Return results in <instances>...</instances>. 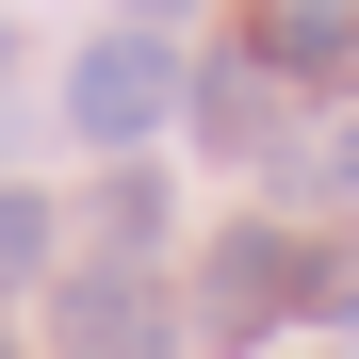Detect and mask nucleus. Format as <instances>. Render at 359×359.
Listing matches in <instances>:
<instances>
[{
  "label": "nucleus",
  "mask_w": 359,
  "mask_h": 359,
  "mask_svg": "<svg viewBox=\"0 0 359 359\" xmlns=\"http://www.w3.org/2000/svg\"><path fill=\"white\" fill-rule=\"evenodd\" d=\"M311 294H343L327 245H294V229H229V245L196 262V327H212V343H278Z\"/></svg>",
  "instance_id": "f257e3e1"
},
{
  "label": "nucleus",
  "mask_w": 359,
  "mask_h": 359,
  "mask_svg": "<svg viewBox=\"0 0 359 359\" xmlns=\"http://www.w3.org/2000/svg\"><path fill=\"white\" fill-rule=\"evenodd\" d=\"M180 98H196V66H180L163 33H98L82 66H66V131H82V147H147Z\"/></svg>",
  "instance_id": "f03ea898"
},
{
  "label": "nucleus",
  "mask_w": 359,
  "mask_h": 359,
  "mask_svg": "<svg viewBox=\"0 0 359 359\" xmlns=\"http://www.w3.org/2000/svg\"><path fill=\"white\" fill-rule=\"evenodd\" d=\"M49 327H66V359H163V343H180V311H163V278H147V262L66 278V311H49Z\"/></svg>",
  "instance_id": "7ed1b4c3"
},
{
  "label": "nucleus",
  "mask_w": 359,
  "mask_h": 359,
  "mask_svg": "<svg viewBox=\"0 0 359 359\" xmlns=\"http://www.w3.org/2000/svg\"><path fill=\"white\" fill-rule=\"evenodd\" d=\"M245 66L343 98V82H359V0H262V17H245Z\"/></svg>",
  "instance_id": "20e7f679"
},
{
  "label": "nucleus",
  "mask_w": 359,
  "mask_h": 359,
  "mask_svg": "<svg viewBox=\"0 0 359 359\" xmlns=\"http://www.w3.org/2000/svg\"><path fill=\"white\" fill-rule=\"evenodd\" d=\"M196 131L262 163V147H278V66H245V49H229V66H196Z\"/></svg>",
  "instance_id": "39448f33"
},
{
  "label": "nucleus",
  "mask_w": 359,
  "mask_h": 359,
  "mask_svg": "<svg viewBox=\"0 0 359 359\" xmlns=\"http://www.w3.org/2000/svg\"><path fill=\"white\" fill-rule=\"evenodd\" d=\"M278 180H294L311 212H359V114H343V131H311V147H278Z\"/></svg>",
  "instance_id": "423d86ee"
},
{
  "label": "nucleus",
  "mask_w": 359,
  "mask_h": 359,
  "mask_svg": "<svg viewBox=\"0 0 359 359\" xmlns=\"http://www.w3.org/2000/svg\"><path fill=\"white\" fill-rule=\"evenodd\" d=\"M49 278V196H0V294Z\"/></svg>",
  "instance_id": "0eeeda50"
},
{
  "label": "nucleus",
  "mask_w": 359,
  "mask_h": 359,
  "mask_svg": "<svg viewBox=\"0 0 359 359\" xmlns=\"http://www.w3.org/2000/svg\"><path fill=\"white\" fill-rule=\"evenodd\" d=\"M131 17H147V33H163V17H180V0H131Z\"/></svg>",
  "instance_id": "6e6552de"
},
{
  "label": "nucleus",
  "mask_w": 359,
  "mask_h": 359,
  "mask_svg": "<svg viewBox=\"0 0 359 359\" xmlns=\"http://www.w3.org/2000/svg\"><path fill=\"white\" fill-rule=\"evenodd\" d=\"M0 359H17V343H0Z\"/></svg>",
  "instance_id": "1a4fd4ad"
}]
</instances>
